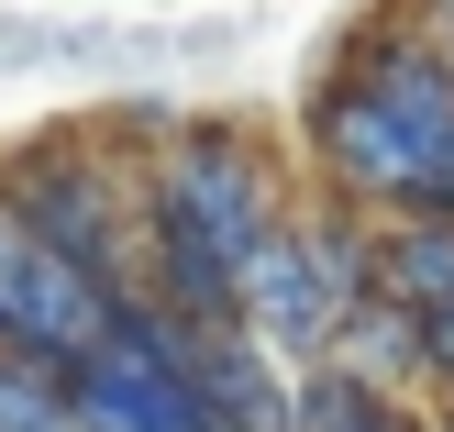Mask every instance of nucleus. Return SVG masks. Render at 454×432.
<instances>
[{"instance_id": "f257e3e1", "label": "nucleus", "mask_w": 454, "mask_h": 432, "mask_svg": "<svg viewBox=\"0 0 454 432\" xmlns=\"http://www.w3.org/2000/svg\"><path fill=\"white\" fill-rule=\"evenodd\" d=\"M266 233H278L266 167L233 133L177 122L167 145H155L145 189H133V288H155V300L189 310V322H233L244 266H255Z\"/></svg>"}, {"instance_id": "f03ea898", "label": "nucleus", "mask_w": 454, "mask_h": 432, "mask_svg": "<svg viewBox=\"0 0 454 432\" xmlns=\"http://www.w3.org/2000/svg\"><path fill=\"white\" fill-rule=\"evenodd\" d=\"M355 300H377V233L344 222V211H322V222H278V233L255 244L233 322L255 333L278 366H322Z\"/></svg>"}, {"instance_id": "7ed1b4c3", "label": "nucleus", "mask_w": 454, "mask_h": 432, "mask_svg": "<svg viewBox=\"0 0 454 432\" xmlns=\"http://www.w3.org/2000/svg\"><path fill=\"white\" fill-rule=\"evenodd\" d=\"M189 310H167L155 288H111L100 344L67 366V411L78 432H211V399L189 377Z\"/></svg>"}, {"instance_id": "20e7f679", "label": "nucleus", "mask_w": 454, "mask_h": 432, "mask_svg": "<svg viewBox=\"0 0 454 432\" xmlns=\"http://www.w3.org/2000/svg\"><path fill=\"white\" fill-rule=\"evenodd\" d=\"M0 200L78 266L89 288H133V189L122 167L78 145V133H44V145H12L0 155Z\"/></svg>"}, {"instance_id": "39448f33", "label": "nucleus", "mask_w": 454, "mask_h": 432, "mask_svg": "<svg viewBox=\"0 0 454 432\" xmlns=\"http://www.w3.org/2000/svg\"><path fill=\"white\" fill-rule=\"evenodd\" d=\"M100 322H111V288H89L78 266L0 200V355H34V366L67 377L100 344Z\"/></svg>"}, {"instance_id": "423d86ee", "label": "nucleus", "mask_w": 454, "mask_h": 432, "mask_svg": "<svg viewBox=\"0 0 454 432\" xmlns=\"http://www.w3.org/2000/svg\"><path fill=\"white\" fill-rule=\"evenodd\" d=\"M189 377H200V399H211V432H300V377L244 322H200L189 333Z\"/></svg>"}, {"instance_id": "0eeeda50", "label": "nucleus", "mask_w": 454, "mask_h": 432, "mask_svg": "<svg viewBox=\"0 0 454 432\" xmlns=\"http://www.w3.org/2000/svg\"><path fill=\"white\" fill-rule=\"evenodd\" d=\"M322 366H344L355 389H377V399H399L411 377H433V355H421V322L399 300H355L344 310V333H333V355Z\"/></svg>"}, {"instance_id": "6e6552de", "label": "nucleus", "mask_w": 454, "mask_h": 432, "mask_svg": "<svg viewBox=\"0 0 454 432\" xmlns=\"http://www.w3.org/2000/svg\"><path fill=\"white\" fill-rule=\"evenodd\" d=\"M377 300H399L411 322L454 310V222H433V211H399L388 233H377Z\"/></svg>"}]
</instances>
